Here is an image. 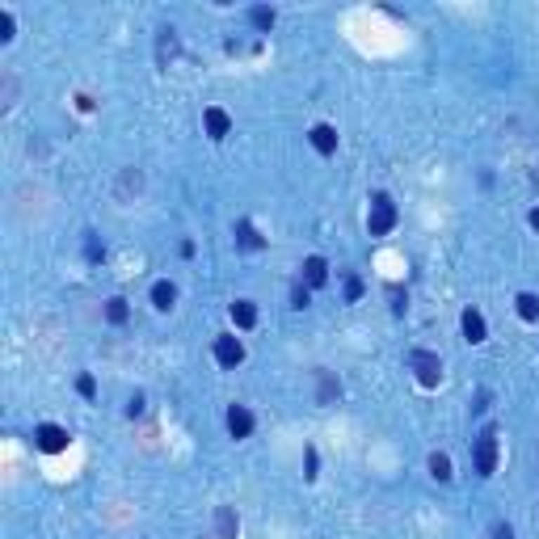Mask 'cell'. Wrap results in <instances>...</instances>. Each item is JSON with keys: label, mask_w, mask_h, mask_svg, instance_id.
I'll use <instances>...</instances> for the list:
<instances>
[{"label": "cell", "mask_w": 539, "mask_h": 539, "mask_svg": "<svg viewBox=\"0 0 539 539\" xmlns=\"http://www.w3.org/2000/svg\"><path fill=\"white\" fill-rule=\"evenodd\" d=\"M232 320H236V329H253L257 325V304L253 299H236L232 304Z\"/></svg>", "instance_id": "15"}, {"label": "cell", "mask_w": 539, "mask_h": 539, "mask_svg": "<svg viewBox=\"0 0 539 539\" xmlns=\"http://www.w3.org/2000/svg\"><path fill=\"white\" fill-rule=\"evenodd\" d=\"M67 443H72V434H67L63 426H55V422H42V426L34 430V447H38V451H46V455L67 451Z\"/></svg>", "instance_id": "4"}, {"label": "cell", "mask_w": 539, "mask_h": 539, "mask_svg": "<svg viewBox=\"0 0 539 539\" xmlns=\"http://www.w3.org/2000/svg\"><path fill=\"white\" fill-rule=\"evenodd\" d=\"M299 270H304V283H308V287H325V283H329V261H325V257H308Z\"/></svg>", "instance_id": "13"}, {"label": "cell", "mask_w": 539, "mask_h": 539, "mask_svg": "<svg viewBox=\"0 0 539 539\" xmlns=\"http://www.w3.org/2000/svg\"><path fill=\"white\" fill-rule=\"evenodd\" d=\"M472 464H476V476H485V481L498 472V426H485V430L476 434Z\"/></svg>", "instance_id": "1"}, {"label": "cell", "mask_w": 539, "mask_h": 539, "mask_svg": "<svg viewBox=\"0 0 539 539\" xmlns=\"http://www.w3.org/2000/svg\"><path fill=\"white\" fill-rule=\"evenodd\" d=\"M514 304H519V316H523V320H539V295L535 291H523Z\"/></svg>", "instance_id": "21"}, {"label": "cell", "mask_w": 539, "mask_h": 539, "mask_svg": "<svg viewBox=\"0 0 539 539\" xmlns=\"http://www.w3.org/2000/svg\"><path fill=\"white\" fill-rule=\"evenodd\" d=\"M396 219H401V215H396V202H392L388 194H375V198H371V211H367V232H371V236H388V232L396 228Z\"/></svg>", "instance_id": "2"}, {"label": "cell", "mask_w": 539, "mask_h": 539, "mask_svg": "<svg viewBox=\"0 0 539 539\" xmlns=\"http://www.w3.org/2000/svg\"><path fill=\"white\" fill-rule=\"evenodd\" d=\"M493 539H514V531H510V523H493Z\"/></svg>", "instance_id": "29"}, {"label": "cell", "mask_w": 539, "mask_h": 539, "mask_svg": "<svg viewBox=\"0 0 539 539\" xmlns=\"http://www.w3.org/2000/svg\"><path fill=\"white\" fill-rule=\"evenodd\" d=\"M173 55H177V30H173V25H164V30H160V38H156V63H160V67H169V59H173Z\"/></svg>", "instance_id": "12"}, {"label": "cell", "mask_w": 539, "mask_h": 539, "mask_svg": "<svg viewBox=\"0 0 539 539\" xmlns=\"http://www.w3.org/2000/svg\"><path fill=\"white\" fill-rule=\"evenodd\" d=\"M430 476L447 485V481L455 476V472H451V455H443V451H434V455H430Z\"/></svg>", "instance_id": "20"}, {"label": "cell", "mask_w": 539, "mask_h": 539, "mask_svg": "<svg viewBox=\"0 0 539 539\" xmlns=\"http://www.w3.org/2000/svg\"><path fill=\"white\" fill-rule=\"evenodd\" d=\"M173 304H177V287H173V283H156V287H152V308L169 312Z\"/></svg>", "instance_id": "18"}, {"label": "cell", "mask_w": 539, "mask_h": 539, "mask_svg": "<svg viewBox=\"0 0 539 539\" xmlns=\"http://www.w3.org/2000/svg\"><path fill=\"white\" fill-rule=\"evenodd\" d=\"M460 325H464V337H468L472 346H481V342L489 337V325H485V316H481L476 308H468V312L460 316Z\"/></svg>", "instance_id": "9"}, {"label": "cell", "mask_w": 539, "mask_h": 539, "mask_svg": "<svg viewBox=\"0 0 539 539\" xmlns=\"http://www.w3.org/2000/svg\"><path fill=\"white\" fill-rule=\"evenodd\" d=\"M143 190V173L139 169H122V177H118V198L126 202L131 194H139Z\"/></svg>", "instance_id": "17"}, {"label": "cell", "mask_w": 539, "mask_h": 539, "mask_svg": "<svg viewBox=\"0 0 539 539\" xmlns=\"http://www.w3.org/2000/svg\"><path fill=\"white\" fill-rule=\"evenodd\" d=\"M274 21H278V13H274V8H266V4H253V8H249V25H253V30L270 34V30H274Z\"/></svg>", "instance_id": "16"}, {"label": "cell", "mask_w": 539, "mask_h": 539, "mask_svg": "<svg viewBox=\"0 0 539 539\" xmlns=\"http://www.w3.org/2000/svg\"><path fill=\"white\" fill-rule=\"evenodd\" d=\"M342 396V379L333 371H316V405H333Z\"/></svg>", "instance_id": "10"}, {"label": "cell", "mask_w": 539, "mask_h": 539, "mask_svg": "<svg viewBox=\"0 0 539 539\" xmlns=\"http://www.w3.org/2000/svg\"><path fill=\"white\" fill-rule=\"evenodd\" d=\"M76 392H80L84 401H93V396H97V379H93V375H80V379H76Z\"/></svg>", "instance_id": "23"}, {"label": "cell", "mask_w": 539, "mask_h": 539, "mask_svg": "<svg viewBox=\"0 0 539 539\" xmlns=\"http://www.w3.org/2000/svg\"><path fill=\"white\" fill-rule=\"evenodd\" d=\"M126 316H131V308H126V299H122V295L105 299V320H110V325H126Z\"/></svg>", "instance_id": "19"}, {"label": "cell", "mask_w": 539, "mask_h": 539, "mask_svg": "<svg viewBox=\"0 0 539 539\" xmlns=\"http://www.w3.org/2000/svg\"><path fill=\"white\" fill-rule=\"evenodd\" d=\"M126 413L139 417V413H143V396H131V401H126Z\"/></svg>", "instance_id": "30"}, {"label": "cell", "mask_w": 539, "mask_h": 539, "mask_svg": "<svg viewBox=\"0 0 539 539\" xmlns=\"http://www.w3.org/2000/svg\"><path fill=\"white\" fill-rule=\"evenodd\" d=\"M358 295H363V283H358V278H346V299L358 304Z\"/></svg>", "instance_id": "27"}, {"label": "cell", "mask_w": 539, "mask_h": 539, "mask_svg": "<svg viewBox=\"0 0 539 539\" xmlns=\"http://www.w3.org/2000/svg\"><path fill=\"white\" fill-rule=\"evenodd\" d=\"M13 38V13H0V42Z\"/></svg>", "instance_id": "26"}, {"label": "cell", "mask_w": 539, "mask_h": 539, "mask_svg": "<svg viewBox=\"0 0 539 539\" xmlns=\"http://www.w3.org/2000/svg\"><path fill=\"white\" fill-rule=\"evenodd\" d=\"M409 367L417 371V379H422L426 388H434V384L443 379V358H439L434 350H413V354H409Z\"/></svg>", "instance_id": "3"}, {"label": "cell", "mask_w": 539, "mask_h": 539, "mask_svg": "<svg viewBox=\"0 0 539 539\" xmlns=\"http://www.w3.org/2000/svg\"><path fill=\"white\" fill-rule=\"evenodd\" d=\"M13 101H17V80H13V76L4 72V110H8Z\"/></svg>", "instance_id": "25"}, {"label": "cell", "mask_w": 539, "mask_h": 539, "mask_svg": "<svg viewBox=\"0 0 539 539\" xmlns=\"http://www.w3.org/2000/svg\"><path fill=\"white\" fill-rule=\"evenodd\" d=\"M228 434L232 439H249L253 434V409L249 405H232L228 409Z\"/></svg>", "instance_id": "7"}, {"label": "cell", "mask_w": 539, "mask_h": 539, "mask_svg": "<svg viewBox=\"0 0 539 539\" xmlns=\"http://www.w3.org/2000/svg\"><path fill=\"white\" fill-rule=\"evenodd\" d=\"M291 308H308V287H304V283L291 287Z\"/></svg>", "instance_id": "24"}, {"label": "cell", "mask_w": 539, "mask_h": 539, "mask_svg": "<svg viewBox=\"0 0 539 539\" xmlns=\"http://www.w3.org/2000/svg\"><path fill=\"white\" fill-rule=\"evenodd\" d=\"M84 257H89V261H101V257H105V245H97L93 232H89V240H84Z\"/></svg>", "instance_id": "22"}, {"label": "cell", "mask_w": 539, "mask_h": 539, "mask_svg": "<svg viewBox=\"0 0 539 539\" xmlns=\"http://www.w3.org/2000/svg\"><path fill=\"white\" fill-rule=\"evenodd\" d=\"M202 126H207V135H211V139H228V131H232V118H228V110H219V105H207V110H202Z\"/></svg>", "instance_id": "6"}, {"label": "cell", "mask_w": 539, "mask_h": 539, "mask_svg": "<svg viewBox=\"0 0 539 539\" xmlns=\"http://www.w3.org/2000/svg\"><path fill=\"white\" fill-rule=\"evenodd\" d=\"M236 535H240L236 510H232V506H219V510H215V539H236Z\"/></svg>", "instance_id": "11"}, {"label": "cell", "mask_w": 539, "mask_h": 539, "mask_svg": "<svg viewBox=\"0 0 539 539\" xmlns=\"http://www.w3.org/2000/svg\"><path fill=\"white\" fill-rule=\"evenodd\" d=\"M232 236H236V245H240V249H249V253H257V249H261V245H266V240H261V236H257V228H253V223H249V219H240V223H236V228H232Z\"/></svg>", "instance_id": "14"}, {"label": "cell", "mask_w": 539, "mask_h": 539, "mask_svg": "<svg viewBox=\"0 0 539 539\" xmlns=\"http://www.w3.org/2000/svg\"><path fill=\"white\" fill-rule=\"evenodd\" d=\"M388 295H392V312H396V316H401V312H405V295H401V287H392V291H388Z\"/></svg>", "instance_id": "28"}, {"label": "cell", "mask_w": 539, "mask_h": 539, "mask_svg": "<svg viewBox=\"0 0 539 539\" xmlns=\"http://www.w3.org/2000/svg\"><path fill=\"white\" fill-rule=\"evenodd\" d=\"M215 363L219 367H240L245 363V346H240L236 333H219L215 337Z\"/></svg>", "instance_id": "5"}, {"label": "cell", "mask_w": 539, "mask_h": 539, "mask_svg": "<svg viewBox=\"0 0 539 539\" xmlns=\"http://www.w3.org/2000/svg\"><path fill=\"white\" fill-rule=\"evenodd\" d=\"M531 228H535V232H539V207H535V211H531Z\"/></svg>", "instance_id": "31"}, {"label": "cell", "mask_w": 539, "mask_h": 539, "mask_svg": "<svg viewBox=\"0 0 539 539\" xmlns=\"http://www.w3.org/2000/svg\"><path fill=\"white\" fill-rule=\"evenodd\" d=\"M308 139H312V148H316L320 156H333V152H337V126H329V122H316V126L308 131Z\"/></svg>", "instance_id": "8"}]
</instances>
